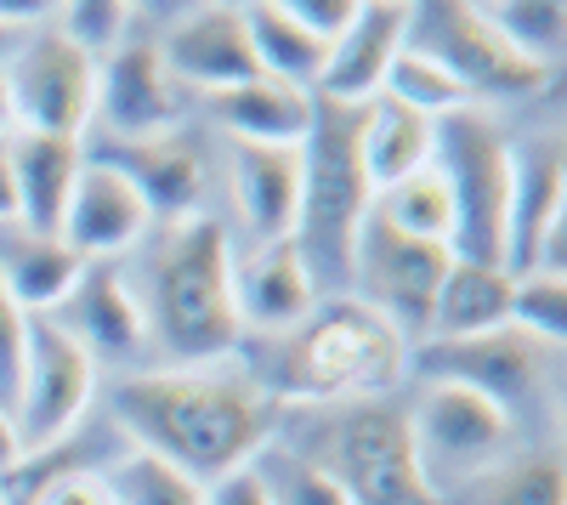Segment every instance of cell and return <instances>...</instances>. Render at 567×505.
Returning <instances> with one entry per match:
<instances>
[{
	"label": "cell",
	"mask_w": 567,
	"mask_h": 505,
	"mask_svg": "<svg viewBox=\"0 0 567 505\" xmlns=\"http://www.w3.org/2000/svg\"><path fill=\"white\" fill-rule=\"evenodd\" d=\"M409 370H420L425 381H454L465 392L488 398L494 409H505L511 426H528L545 415V403L556 392L561 352L516 324H499L488 336H465V341H420L409 352Z\"/></svg>",
	"instance_id": "6"
},
{
	"label": "cell",
	"mask_w": 567,
	"mask_h": 505,
	"mask_svg": "<svg viewBox=\"0 0 567 505\" xmlns=\"http://www.w3.org/2000/svg\"><path fill=\"white\" fill-rule=\"evenodd\" d=\"M369 210L381 216L386 227H398V234H409V239L454 245V199H449L443 176H437L432 165L414 171V176H403L398 188L374 194V205H369Z\"/></svg>",
	"instance_id": "29"
},
{
	"label": "cell",
	"mask_w": 567,
	"mask_h": 505,
	"mask_svg": "<svg viewBox=\"0 0 567 505\" xmlns=\"http://www.w3.org/2000/svg\"><path fill=\"white\" fill-rule=\"evenodd\" d=\"M0 505H7V483H0Z\"/></svg>",
	"instance_id": "44"
},
{
	"label": "cell",
	"mask_w": 567,
	"mask_h": 505,
	"mask_svg": "<svg viewBox=\"0 0 567 505\" xmlns=\"http://www.w3.org/2000/svg\"><path fill=\"white\" fill-rule=\"evenodd\" d=\"M159 58H165L176 85H194V91H205V97L261 74L256 52H250V34H245V7H221V0L187 7L182 23L165 29Z\"/></svg>",
	"instance_id": "17"
},
{
	"label": "cell",
	"mask_w": 567,
	"mask_h": 505,
	"mask_svg": "<svg viewBox=\"0 0 567 505\" xmlns=\"http://www.w3.org/2000/svg\"><path fill=\"white\" fill-rule=\"evenodd\" d=\"M148 347L176 370H210L216 358L245 347L239 301H233V239L216 216L171 221L148 256Z\"/></svg>",
	"instance_id": "2"
},
{
	"label": "cell",
	"mask_w": 567,
	"mask_h": 505,
	"mask_svg": "<svg viewBox=\"0 0 567 505\" xmlns=\"http://www.w3.org/2000/svg\"><path fill=\"white\" fill-rule=\"evenodd\" d=\"M29 505H109V494H103V477H91V472H63V477H52Z\"/></svg>",
	"instance_id": "38"
},
{
	"label": "cell",
	"mask_w": 567,
	"mask_h": 505,
	"mask_svg": "<svg viewBox=\"0 0 567 505\" xmlns=\"http://www.w3.org/2000/svg\"><path fill=\"white\" fill-rule=\"evenodd\" d=\"M245 34H250L256 69L267 80H284L296 91H318V74L329 63V45L284 12V0H256V7H245Z\"/></svg>",
	"instance_id": "27"
},
{
	"label": "cell",
	"mask_w": 567,
	"mask_h": 505,
	"mask_svg": "<svg viewBox=\"0 0 567 505\" xmlns=\"http://www.w3.org/2000/svg\"><path fill=\"white\" fill-rule=\"evenodd\" d=\"M12 131V109H7V80H0V136Z\"/></svg>",
	"instance_id": "43"
},
{
	"label": "cell",
	"mask_w": 567,
	"mask_h": 505,
	"mask_svg": "<svg viewBox=\"0 0 567 505\" xmlns=\"http://www.w3.org/2000/svg\"><path fill=\"white\" fill-rule=\"evenodd\" d=\"M91 392H97V363H91V352L74 336H63L52 318H29L23 381H18V403H12L23 454L58 449L91 409Z\"/></svg>",
	"instance_id": "12"
},
{
	"label": "cell",
	"mask_w": 567,
	"mask_h": 505,
	"mask_svg": "<svg viewBox=\"0 0 567 505\" xmlns=\"http://www.w3.org/2000/svg\"><path fill=\"white\" fill-rule=\"evenodd\" d=\"M471 505H567V472L556 449L511 454L505 466L471 483Z\"/></svg>",
	"instance_id": "30"
},
{
	"label": "cell",
	"mask_w": 567,
	"mask_h": 505,
	"mask_svg": "<svg viewBox=\"0 0 567 505\" xmlns=\"http://www.w3.org/2000/svg\"><path fill=\"white\" fill-rule=\"evenodd\" d=\"M103 136H159L182 125V91L154 40H125L97 63V114Z\"/></svg>",
	"instance_id": "16"
},
{
	"label": "cell",
	"mask_w": 567,
	"mask_h": 505,
	"mask_svg": "<svg viewBox=\"0 0 567 505\" xmlns=\"http://www.w3.org/2000/svg\"><path fill=\"white\" fill-rule=\"evenodd\" d=\"M358 120L363 109L347 103H323L312 114V131L301 143V210H296V234L290 245L301 250L318 301H336L352 285V245L358 227L374 205L363 154H358Z\"/></svg>",
	"instance_id": "4"
},
{
	"label": "cell",
	"mask_w": 567,
	"mask_h": 505,
	"mask_svg": "<svg viewBox=\"0 0 567 505\" xmlns=\"http://www.w3.org/2000/svg\"><path fill=\"white\" fill-rule=\"evenodd\" d=\"M80 256L63 245V239H40V234H23L12 221L7 234H0V285L7 296L29 312V318H45L80 279Z\"/></svg>",
	"instance_id": "25"
},
{
	"label": "cell",
	"mask_w": 567,
	"mask_h": 505,
	"mask_svg": "<svg viewBox=\"0 0 567 505\" xmlns=\"http://www.w3.org/2000/svg\"><path fill=\"white\" fill-rule=\"evenodd\" d=\"M409 341L352 296L318 301L290 336H278L261 392L296 403H369L409 375Z\"/></svg>",
	"instance_id": "3"
},
{
	"label": "cell",
	"mask_w": 567,
	"mask_h": 505,
	"mask_svg": "<svg viewBox=\"0 0 567 505\" xmlns=\"http://www.w3.org/2000/svg\"><path fill=\"white\" fill-rule=\"evenodd\" d=\"M23 341H29V312L7 296V285H0V409H12V403H18Z\"/></svg>",
	"instance_id": "36"
},
{
	"label": "cell",
	"mask_w": 567,
	"mask_h": 505,
	"mask_svg": "<svg viewBox=\"0 0 567 505\" xmlns=\"http://www.w3.org/2000/svg\"><path fill=\"white\" fill-rule=\"evenodd\" d=\"M454 267V250L449 245H432V239H409L398 227H386L381 216H363L358 227V245H352V285L347 296L363 301L369 312H381L386 324L420 347L432 336V307H437V290Z\"/></svg>",
	"instance_id": "8"
},
{
	"label": "cell",
	"mask_w": 567,
	"mask_h": 505,
	"mask_svg": "<svg viewBox=\"0 0 567 505\" xmlns=\"http://www.w3.org/2000/svg\"><path fill=\"white\" fill-rule=\"evenodd\" d=\"M29 34H34V29H29ZM18 45H23V29H7V23H0V69L12 63V52H18Z\"/></svg>",
	"instance_id": "42"
},
{
	"label": "cell",
	"mask_w": 567,
	"mask_h": 505,
	"mask_svg": "<svg viewBox=\"0 0 567 505\" xmlns=\"http://www.w3.org/2000/svg\"><path fill=\"white\" fill-rule=\"evenodd\" d=\"M483 18L494 23V34L516 58L556 74V63L567 52V7L561 0H494V7H483Z\"/></svg>",
	"instance_id": "28"
},
{
	"label": "cell",
	"mask_w": 567,
	"mask_h": 505,
	"mask_svg": "<svg viewBox=\"0 0 567 505\" xmlns=\"http://www.w3.org/2000/svg\"><path fill=\"white\" fill-rule=\"evenodd\" d=\"M0 80H7L12 131H40V136L80 143L91 114H97V63L80 45H69L52 23L23 34L12 63L0 69Z\"/></svg>",
	"instance_id": "11"
},
{
	"label": "cell",
	"mask_w": 567,
	"mask_h": 505,
	"mask_svg": "<svg viewBox=\"0 0 567 505\" xmlns=\"http://www.w3.org/2000/svg\"><path fill=\"white\" fill-rule=\"evenodd\" d=\"M403 45L420 58L443 63L465 91L471 103H523L556 80L545 69H534L528 58H516L511 45L494 34V23L483 18V7H465V0H432V7H409V29Z\"/></svg>",
	"instance_id": "9"
},
{
	"label": "cell",
	"mask_w": 567,
	"mask_h": 505,
	"mask_svg": "<svg viewBox=\"0 0 567 505\" xmlns=\"http://www.w3.org/2000/svg\"><path fill=\"white\" fill-rule=\"evenodd\" d=\"M18 221V188H12V148L7 136H0V227Z\"/></svg>",
	"instance_id": "40"
},
{
	"label": "cell",
	"mask_w": 567,
	"mask_h": 505,
	"mask_svg": "<svg viewBox=\"0 0 567 505\" xmlns=\"http://www.w3.org/2000/svg\"><path fill=\"white\" fill-rule=\"evenodd\" d=\"M284 12H290L307 34H318L323 45H336L347 34V23L358 18V0H284Z\"/></svg>",
	"instance_id": "37"
},
{
	"label": "cell",
	"mask_w": 567,
	"mask_h": 505,
	"mask_svg": "<svg viewBox=\"0 0 567 505\" xmlns=\"http://www.w3.org/2000/svg\"><path fill=\"white\" fill-rule=\"evenodd\" d=\"M7 148H12L18 227L40 239H63V216L85 171V148L69 143V136H40V131H7Z\"/></svg>",
	"instance_id": "19"
},
{
	"label": "cell",
	"mask_w": 567,
	"mask_h": 505,
	"mask_svg": "<svg viewBox=\"0 0 567 505\" xmlns=\"http://www.w3.org/2000/svg\"><path fill=\"white\" fill-rule=\"evenodd\" d=\"M205 103H210L216 125L233 131V143H261V148H301L312 131V114H318L312 91H296L267 74L233 85V91H216Z\"/></svg>",
	"instance_id": "23"
},
{
	"label": "cell",
	"mask_w": 567,
	"mask_h": 505,
	"mask_svg": "<svg viewBox=\"0 0 567 505\" xmlns=\"http://www.w3.org/2000/svg\"><path fill=\"white\" fill-rule=\"evenodd\" d=\"M358 154H363L369 194H386L403 176L432 165V120L392 97H374L363 103V120H358Z\"/></svg>",
	"instance_id": "24"
},
{
	"label": "cell",
	"mask_w": 567,
	"mask_h": 505,
	"mask_svg": "<svg viewBox=\"0 0 567 505\" xmlns=\"http://www.w3.org/2000/svg\"><path fill=\"white\" fill-rule=\"evenodd\" d=\"M23 461V443H18V421L12 409H0V483H7V472Z\"/></svg>",
	"instance_id": "41"
},
{
	"label": "cell",
	"mask_w": 567,
	"mask_h": 505,
	"mask_svg": "<svg viewBox=\"0 0 567 505\" xmlns=\"http://www.w3.org/2000/svg\"><path fill=\"white\" fill-rule=\"evenodd\" d=\"M505 272H561L567 279V148H561V136L511 143Z\"/></svg>",
	"instance_id": "13"
},
{
	"label": "cell",
	"mask_w": 567,
	"mask_h": 505,
	"mask_svg": "<svg viewBox=\"0 0 567 505\" xmlns=\"http://www.w3.org/2000/svg\"><path fill=\"white\" fill-rule=\"evenodd\" d=\"M511 290H516V272L483 267V261H454L437 290L432 336L425 341H465V336H488L511 324Z\"/></svg>",
	"instance_id": "26"
},
{
	"label": "cell",
	"mask_w": 567,
	"mask_h": 505,
	"mask_svg": "<svg viewBox=\"0 0 567 505\" xmlns=\"http://www.w3.org/2000/svg\"><path fill=\"white\" fill-rule=\"evenodd\" d=\"M233 205L256 245H278L296 234L301 210V148H261V143H233Z\"/></svg>",
	"instance_id": "22"
},
{
	"label": "cell",
	"mask_w": 567,
	"mask_h": 505,
	"mask_svg": "<svg viewBox=\"0 0 567 505\" xmlns=\"http://www.w3.org/2000/svg\"><path fill=\"white\" fill-rule=\"evenodd\" d=\"M63 336H74L91 363L109 358V363H131L148 352V312H142V296L131 290V279L114 261H85L74 290L45 312Z\"/></svg>",
	"instance_id": "15"
},
{
	"label": "cell",
	"mask_w": 567,
	"mask_h": 505,
	"mask_svg": "<svg viewBox=\"0 0 567 505\" xmlns=\"http://www.w3.org/2000/svg\"><path fill=\"white\" fill-rule=\"evenodd\" d=\"M381 97H392V103H403V109H414V114H425V120H449V114H460V109H477L471 103V91L443 69V63H432V58H420V52H398V63L386 69V85H381Z\"/></svg>",
	"instance_id": "31"
},
{
	"label": "cell",
	"mask_w": 567,
	"mask_h": 505,
	"mask_svg": "<svg viewBox=\"0 0 567 505\" xmlns=\"http://www.w3.org/2000/svg\"><path fill=\"white\" fill-rule=\"evenodd\" d=\"M329 477L341 483L352 505H443L420 477L414 437H409V409L369 398L347 403L336 432H329Z\"/></svg>",
	"instance_id": "10"
},
{
	"label": "cell",
	"mask_w": 567,
	"mask_h": 505,
	"mask_svg": "<svg viewBox=\"0 0 567 505\" xmlns=\"http://www.w3.org/2000/svg\"><path fill=\"white\" fill-rule=\"evenodd\" d=\"M148 227H154L148 205H142L114 171L85 159V171L74 182V199H69V216H63V245L80 261H120L131 245L148 239Z\"/></svg>",
	"instance_id": "20"
},
{
	"label": "cell",
	"mask_w": 567,
	"mask_h": 505,
	"mask_svg": "<svg viewBox=\"0 0 567 505\" xmlns=\"http://www.w3.org/2000/svg\"><path fill=\"white\" fill-rule=\"evenodd\" d=\"M103 494H109V505H205V483H194L187 472L154 461L142 449H131L125 461L109 466Z\"/></svg>",
	"instance_id": "32"
},
{
	"label": "cell",
	"mask_w": 567,
	"mask_h": 505,
	"mask_svg": "<svg viewBox=\"0 0 567 505\" xmlns=\"http://www.w3.org/2000/svg\"><path fill=\"white\" fill-rule=\"evenodd\" d=\"M233 301H239V324L261 336H290L301 318L318 307V285L290 239L256 245L250 261H233Z\"/></svg>",
	"instance_id": "21"
},
{
	"label": "cell",
	"mask_w": 567,
	"mask_h": 505,
	"mask_svg": "<svg viewBox=\"0 0 567 505\" xmlns=\"http://www.w3.org/2000/svg\"><path fill=\"white\" fill-rule=\"evenodd\" d=\"M432 171L454 199V261L505 267L511 143L488 109H460L432 125Z\"/></svg>",
	"instance_id": "5"
},
{
	"label": "cell",
	"mask_w": 567,
	"mask_h": 505,
	"mask_svg": "<svg viewBox=\"0 0 567 505\" xmlns=\"http://www.w3.org/2000/svg\"><path fill=\"white\" fill-rule=\"evenodd\" d=\"M131 18H136V7H125V0H69V7L52 12V29L69 45H80L91 63H103L109 52H120V45H125Z\"/></svg>",
	"instance_id": "34"
},
{
	"label": "cell",
	"mask_w": 567,
	"mask_h": 505,
	"mask_svg": "<svg viewBox=\"0 0 567 505\" xmlns=\"http://www.w3.org/2000/svg\"><path fill=\"white\" fill-rule=\"evenodd\" d=\"M409 437H414V461H420L425 488L443 505H454L477 477H488L494 466L511 461L516 426L488 398L465 392L454 381H432L420 392V403L409 409Z\"/></svg>",
	"instance_id": "7"
},
{
	"label": "cell",
	"mask_w": 567,
	"mask_h": 505,
	"mask_svg": "<svg viewBox=\"0 0 567 505\" xmlns=\"http://www.w3.org/2000/svg\"><path fill=\"white\" fill-rule=\"evenodd\" d=\"M511 324L528 330L545 347H567V279L561 272H516L511 290Z\"/></svg>",
	"instance_id": "35"
},
{
	"label": "cell",
	"mask_w": 567,
	"mask_h": 505,
	"mask_svg": "<svg viewBox=\"0 0 567 505\" xmlns=\"http://www.w3.org/2000/svg\"><path fill=\"white\" fill-rule=\"evenodd\" d=\"M85 159L114 171L165 227L205 210V143L182 125L159 136H97V148H85Z\"/></svg>",
	"instance_id": "14"
},
{
	"label": "cell",
	"mask_w": 567,
	"mask_h": 505,
	"mask_svg": "<svg viewBox=\"0 0 567 505\" xmlns=\"http://www.w3.org/2000/svg\"><path fill=\"white\" fill-rule=\"evenodd\" d=\"M250 472L261 477L267 505H352V499L341 494V483L329 477L318 461H307V454H290V449H278V443H267V449L256 454Z\"/></svg>",
	"instance_id": "33"
},
{
	"label": "cell",
	"mask_w": 567,
	"mask_h": 505,
	"mask_svg": "<svg viewBox=\"0 0 567 505\" xmlns=\"http://www.w3.org/2000/svg\"><path fill=\"white\" fill-rule=\"evenodd\" d=\"M403 29H409V7L403 0H358V18L347 23V34L329 45V63L318 74L312 97L323 103H347L363 109L381 97L386 69L403 52Z\"/></svg>",
	"instance_id": "18"
},
{
	"label": "cell",
	"mask_w": 567,
	"mask_h": 505,
	"mask_svg": "<svg viewBox=\"0 0 567 505\" xmlns=\"http://www.w3.org/2000/svg\"><path fill=\"white\" fill-rule=\"evenodd\" d=\"M205 505H267V488L250 466H239V472L205 483Z\"/></svg>",
	"instance_id": "39"
},
{
	"label": "cell",
	"mask_w": 567,
	"mask_h": 505,
	"mask_svg": "<svg viewBox=\"0 0 567 505\" xmlns=\"http://www.w3.org/2000/svg\"><path fill=\"white\" fill-rule=\"evenodd\" d=\"M114 421L131 449L187 472L194 483H216L250 466L278 437V403L250 375L221 370H148L114 387Z\"/></svg>",
	"instance_id": "1"
}]
</instances>
